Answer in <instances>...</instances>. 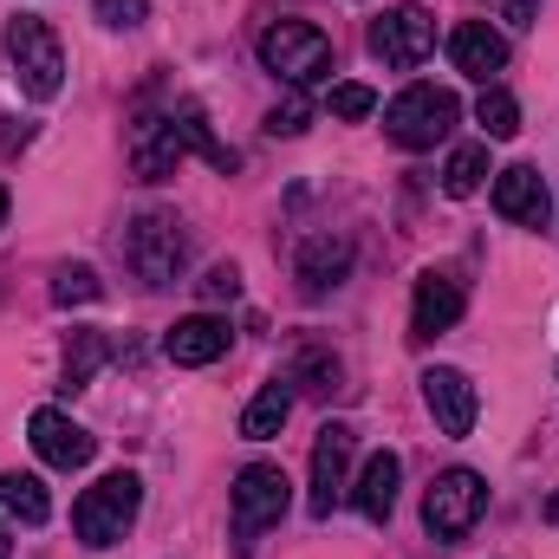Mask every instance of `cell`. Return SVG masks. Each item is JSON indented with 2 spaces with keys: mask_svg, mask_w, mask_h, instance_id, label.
Instances as JSON below:
<instances>
[{
  "mask_svg": "<svg viewBox=\"0 0 559 559\" xmlns=\"http://www.w3.org/2000/svg\"><path fill=\"white\" fill-rule=\"evenodd\" d=\"M462 306H468V299H462V280H455V274H436V267H429V274L417 280L411 332H417V338H436V332H449V325L462 319Z\"/></svg>",
  "mask_w": 559,
  "mask_h": 559,
  "instance_id": "16",
  "label": "cell"
},
{
  "mask_svg": "<svg viewBox=\"0 0 559 559\" xmlns=\"http://www.w3.org/2000/svg\"><path fill=\"white\" fill-rule=\"evenodd\" d=\"M429 46H436V20H429L423 7H391V13H378V26H371V52H378L384 66H397V72L423 66Z\"/></svg>",
  "mask_w": 559,
  "mask_h": 559,
  "instance_id": "10",
  "label": "cell"
},
{
  "mask_svg": "<svg viewBox=\"0 0 559 559\" xmlns=\"http://www.w3.org/2000/svg\"><path fill=\"white\" fill-rule=\"evenodd\" d=\"M397 488H404V462H397L391 449H378V455L365 462V475H358V514H365V521H391Z\"/></svg>",
  "mask_w": 559,
  "mask_h": 559,
  "instance_id": "18",
  "label": "cell"
},
{
  "mask_svg": "<svg viewBox=\"0 0 559 559\" xmlns=\"http://www.w3.org/2000/svg\"><path fill=\"white\" fill-rule=\"evenodd\" d=\"M449 59H455V72H468V79H495L501 66H508V39L488 26V20H462L455 33H449Z\"/></svg>",
  "mask_w": 559,
  "mask_h": 559,
  "instance_id": "15",
  "label": "cell"
},
{
  "mask_svg": "<svg viewBox=\"0 0 559 559\" xmlns=\"http://www.w3.org/2000/svg\"><path fill=\"white\" fill-rule=\"evenodd\" d=\"M371 111H378V92H371V85H332V118L358 124V118H371Z\"/></svg>",
  "mask_w": 559,
  "mask_h": 559,
  "instance_id": "26",
  "label": "cell"
},
{
  "mask_svg": "<svg viewBox=\"0 0 559 559\" xmlns=\"http://www.w3.org/2000/svg\"><path fill=\"white\" fill-rule=\"evenodd\" d=\"M286 495H293V481H286L280 462H248L235 475V540H241V554L286 514Z\"/></svg>",
  "mask_w": 559,
  "mask_h": 559,
  "instance_id": "8",
  "label": "cell"
},
{
  "mask_svg": "<svg viewBox=\"0 0 559 559\" xmlns=\"http://www.w3.org/2000/svg\"><path fill=\"white\" fill-rule=\"evenodd\" d=\"M7 59H13V79L26 85V98H59L66 85V52H59V33L33 13L7 20Z\"/></svg>",
  "mask_w": 559,
  "mask_h": 559,
  "instance_id": "5",
  "label": "cell"
},
{
  "mask_svg": "<svg viewBox=\"0 0 559 559\" xmlns=\"http://www.w3.org/2000/svg\"><path fill=\"white\" fill-rule=\"evenodd\" d=\"M481 508H488V481L475 475V468H449V475H436L429 481V495H423V527H429V540H462L475 521H481Z\"/></svg>",
  "mask_w": 559,
  "mask_h": 559,
  "instance_id": "6",
  "label": "cell"
},
{
  "mask_svg": "<svg viewBox=\"0 0 559 559\" xmlns=\"http://www.w3.org/2000/svg\"><path fill=\"white\" fill-rule=\"evenodd\" d=\"M286 417H293V384H286V378H274V384H267V391L241 411V436H248V442H267V436H280V429H286Z\"/></svg>",
  "mask_w": 559,
  "mask_h": 559,
  "instance_id": "19",
  "label": "cell"
},
{
  "mask_svg": "<svg viewBox=\"0 0 559 559\" xmlns=\"http://www.w3.org/2000/svg\"><path fill=\"white\" fill-rule=\"evenodd\" d=\"M547 521H554V527H559V495H554V501H547Z\"/></svg>",
  "mask_w": 559,
  "mask_h": 559,
  "instance_id": "30",
  "label": "cell"
},
{
  "mask_svg": "<svg viewBox=\"0 0 559 559\" xmlns=\"http://www.w3.org/2000/svg\"><path fill=\"white\" fill-rule=\"evenodd\" d=\"M52 299L59 306H92V299H105V280L92 274V267H59L52 274Z\"/></svg>",
  "mask_w": 559,
  "mask_h": 559,
  "instance_id": "25",
  "label": "cell"
},
{
  "mask_svg": "<svg viewBox=\"0 0 559 559\" xmlns=\"http://www.w3.org/2000/svg\"><path fill=\"white\" fill-rule=\"evenodd\" d=\"M261 66L286 85H312L319 72H332V39L306 20H274L261 33Z\"/></svg>",
  "mask_w": 559,
  "mask_h": 559,
  "instance_id": "7",
  "label": "cell"
},
{
  "mask_svg": "<svg viewBox=\"0 0 559 559\" xmlns=\"http://www.w3.org/2000/svg\"><path fill=\"white\" fill-rule=\"evenodd\" d=\"M286 384H299V391H312V397H325V391H338V358H332V352H319V345H306V352L293 358V371H286Z\"/></svg>",
  "mask_w": 559,
  "mask_h": 559,
  "instance_id": "22",
  "label": "cell"
},
{
  "mask_svg": "<svg viewBox=\"0 0 559 559\" xmlns=\"http://www.w3.org/2000/svg\"><path fill=\"white\" fill-rule=\"evenodd\" d=\"M293 274H299V293H306V299H325L338 280L352 274V241H345V235H312V241H299Z\"/></svg>",
  "mask_w": 559,
  "mask_h": 559,
  "instance_id": "14",
  "label": "cell"
},
{
  "mask_svg": "<svg viewBox=\"0 0 559 559\" xmlns=\"http://www.w3.org/2000/svg\"><path fill=\"white\" fill-rule=\"evenodd\" d=\"M0 508H7L13 521H26V527H46V514H52V501H46L39 475H20V468H7V475H0Z\"/></svg>",
  "mask_w": 559,
  "mask_h": 559,
  "instance_id": "20",
  "label": "cell"
},
{
  "mask_svg": "<svg viewBox=\"0 0 559 559\" xmlns=\"http://www.w3.org/2000/svg\"><path fill=\"white\" fill-rule=\"evenodd\" d=\"M138 508H143V481L131 475V468H118V475H105V481H92V488L79 495L72 534H79L85 547H118V540L131 534Z\"/></svg>",
  "mask_w": 559,
  "mask_h": 559,
  "instance_id": "3",
  "label": "cell"
},
{
  "mask_svg": "<svg viewBox=\"0 0 559 559\" xmlns=\"http://www.w3.org/2000/svg\"><path fill=\"white\" fill-rule=\"evenodd\" d=\"M481 176H488V143H462V150L449 156V169H442V189H449V195H475Z\"/></svg>",
  "mask_w": 559,
  "mask_h": 559,
  "instance_id": "23",
  "label": "cell"
},
{
  "mask_svg": "<svg viewBox=\"0 0 559 559\" xmlns=\"http://www.w3.org/2000/svg\"><path fill=\"white\" fill-rule=\"evenodd\" d=\"M98 20H105V26H118V33H131V26L150 20V0H98Z\"/></svg>",
  "mask_w": 559,
  "mask_h": 559,
  "instance_id": "28",
  "label": "cell"
},
{
  "mask_svg": "<svg viewBox=\"0 0 559 559\" xmlns=\"http://www.w3.org/2000/svg\"><path fill=\"white\" fill-rule=\"evenodd\" d=\"M0 228H7V189H0Z\"/></svg>",
  "mask_w": 559,
  "mask_h": 559,
  "instance_id": "31",
  "label": "cell"
},
{
  "mask_svg": "<svg viewBox=\"0 0 559 559\" xmlns=\"http://www.w3.org/2000/svg\"><path fill=\"white\" fill-rule=\"evenodd\" d=\"M423 404H429V417H436V429H442V436H468V429H475V411H481L475 384H468L455 365L423 371Z\"/></svg>",
  "mask_w": 559,
  "mask_h": 559,
  "instance_id": "12",
  "label": "cell"
},
{
  "mask_svg": "<svg viewBox=\"0 0 559 559\" xmlns=\"http://www.w3.org/2000/svg\"><path fill=\"white\" fill-rule=\"evenodd\" d=\"M105 358H111V338L105 332H72V345H66V391H85Z\"/></svg>",
  "mask_w": 559,
  "mask_h": 559,
  "instance_id": "21",
  "label": "cell"
},
{
  "mask_svg": "<svg viewBox=\"0 0 559 559\" xmlns=\"http://www.w3.org/2000/svg\"><path fill=\"white\" fill-rule=\"evenodd\" d=\"M352 449H358L352 423H325L319 429V442H312V495H306L312 521H332V508L345 501V488H352Z\"/></svg>",
  "mask_w": 559,
  "mask_h": 559,
  "instance_id": "9",
  "label": "cell"
},
{
  "mask_svg": "<svg viewBox=\"0 0 559 559\" xmlns=\"http://www.w3.org/2000/svg\"><path fill=\"white\" fill-rule=\"evenodd\" d=\"M124 261L143 286H176L182 267H189V228L176 209H143L124 235Z\"/></svg>",
  "mask_w": 559,
  "mask_h": 559,
  "instance_id": "2",
  "label": "cell"
},
{
  "mask_svg": "<svg viewBox=\"0 0 559 559\" xmlns=\"http://www.w3.org/2000/svg\"><path fill=\"white\" fill-rule=\"evenodd\" d=\"M7 547H13V540H7V527H0V559H7Z\"/></svg>",
  "mask_w": 559,
  "mask_h": 559,
  "instance_id": "32",
  "label": "cell"
},
{
  "mask_svg": "<svg viewBox=\"0 0 559 559\" xmlns=\"http://www.w3.org/2000/svg\"><path fill=\"white\" fill-rule=\"evenodd\" d=\"M189 150H202L215 169H235V150H222V143H215L209 118H202V105L143 111L138 124H131V169H138L143 182H163V176H176V163H182Z\"/></svg>",
  "mask_w": 559,
  "mask_h": 559,
  "instance_id": "1",
  "label": "cell"
},
{
  "mask_svg": "<svg viewBox=\"0 0 559 559\" xmlns=\"http://www.w3.org/2000/svg\"><path fill=\"white\" fill-rule=\"evenodd\" d=\"M241 293V274L222 261V267H209V280H202V299H235Z\"/></svg>",
  "mask_w": 559,
  "mask_h": 559,
  "instance_id": "29",
  "label": "cell"
},
{
  "mask_svg": "<svg viewBox=\"0 0 559 559\" xmlns=\"http://www.w3.org/2000/svg\"><path fill=\"white\" fill-rule=\"evenodd\" d=\"M306 124H312V105H306L299 92H293L286 105H274V111H267V138H299Z\"/></svg>",
  "mask_w": 559,
  "mask_h": 559,
  "instance_id": "27",
  "label": "cell"
},
{
  "mask_svg": "<svg viewBox=\"0 0 559 559\" xmlns=\"http://www.w3.org/2000/svg\"><path fill=\"white\" fill-rule=\"evenodd\" d=\"M455 118H462L455 92H442V85H411V92H397V98L384 105V138L397 143V150H436V143L455 131Z\"/></svg>",
  "mask_w": 559,
  "mask_h": 559,
  "instance_id": "4",
  "label": "cell"
},
{
  "mask_svg": "<svg viewBox=\"0 0 559 559\" xmlns=\"http://www.w3.org/2000/svg\"><path fill=\"white\" fill-rule=\"evenodd\" d=\"M228 319L222 312H189V319H176L169 332H163V352H169V365H215L222 352H228Z\"/></svg>",
  "mask_w": 559,
  "mask_h": 559,
  "instance_id": "13",
  "label": "cell"
},
{
  "mask_svg": "<svg viewBox=\"0 0 559 559\" xmlns=\"http://www.w3.org/2000/svg\"><path fill=\"white\" fill-rule=\"evenodd\" d=\"M26 436H33L39 462H46V468H66V475L98 455V436H92L85 423H72L66 411H33V417H26Z\"/></svg>",
  "mask_w": 559,
  "mask_h": 559,
  "instance_id": "11",
  "label": "cell"
},
{
  "mask_svg": "<svg viewBox=\"0 0 559 559\" xmlns=\"http://www.w3.org/2000/svg\"><path fill=\"white\" fill-rule=\"evenodd\" d=\"M495 209H501L508 222H521V228H540V222H547V182H540V169L508 163V169L495 176Z\"/></svg>",
  "mask_w": 559,
  "mask_h": 559,
  "instance_id": "17",
  "label": "cell"
},
{
  "mask_svg": "<svg viewBox=\"0 0 559 559\" xmlns=\"http://www.w3.org/2000/svg\"><path fill=\"white\" fill-rule=\"evenodd\" d=\"M475 118H481L488 138H514V131H521V105H514V92H501V85H488V92L475 98Z\"/></svg>",
  "mask_w": 559,
  "mask_h": 559,
  "instance_id": "24",
  "label": "cell"
}]
</instances>
